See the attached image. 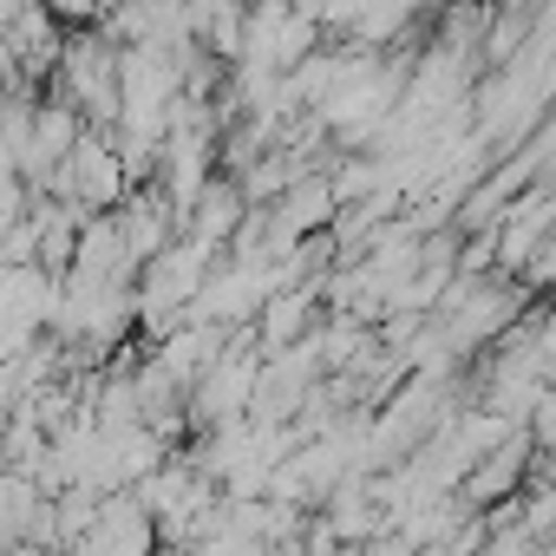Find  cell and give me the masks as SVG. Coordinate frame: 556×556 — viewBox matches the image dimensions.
<instances>
[{"mask_svg":"<svg viewBox=\"0 0 556 556\" xmlns=\"http://www.w3.org/2000/svg\"><path fill=\"white\" fill-rule=\"evenodd\" d=\"M543 361H549V367H556V328H549V334H543Z\"/></svg>","mask_w":556,"mask_h":556,"instance_id":"1","label":"cell"}]
</instances>
